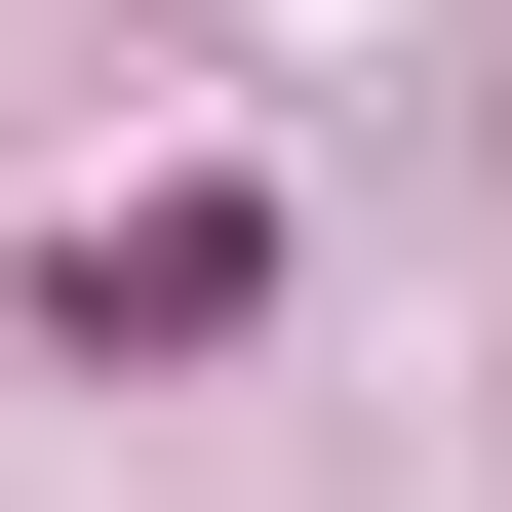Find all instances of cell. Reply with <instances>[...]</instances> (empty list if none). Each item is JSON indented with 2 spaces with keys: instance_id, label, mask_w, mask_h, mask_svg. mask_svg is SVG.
Here are the masks:
<instances>
[{
  "instance_id": "6da1fadb",
  "label": "cell",
  "mask_w": 512,
  "mask_h": 512,
  "mask_svg": "<svg viewBox=\"0 0 512 512\" xmlns=\"http://www.w3.org/2000/svg\"><path fill=\"white\" fill-rule=\"evenodd\" d=\"M40 316H79V355H237V316H276V237H237V197H79Z\"/></svg>"
}]
</instances>
